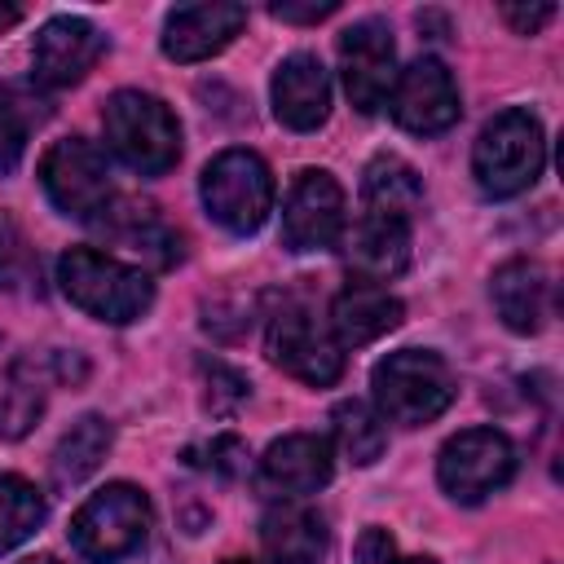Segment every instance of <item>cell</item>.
<instances>
[{
    "instance_id": "obj_13",
    "label": "cell",
    "mask_w": 564,
    "mask_h": 564,
    "mask_svg": "<svg viewBox=\"0 0 564 564\" xmlns=\"http://www.w3.org/2000/svg\"><path fill=\"white\" fill-rule=\"evenodd\" d=\"M101 48H106V35L88 18H53L35 35V53H31L35 79L48 88H70L97 66Z\"/></svg>"
},
{
    "instance_id": "obj_36",
    "label": "cell",
    "mask_w": 564,
    "mask_h": 564,
    "mask_svg": "<svg viewBox=\"0 0 564 564\" xmlns=\"http://www.w3.org/2000/svg\"><path fill=\"white\" fill-rule=\"evenodd\" d=\"M220 564H251V560H220Z\"/></svg>"
},
{
    "instance_id": "obj_18",
    "label": "cell",
    "mask_w": 564,
    "mask_h": 564,
    "mask_svg": "<svg viewBox=\"0 0 564 564\" xmlns=\"http://www.w3.org/2000/svg\"><path fill=\"white\" fill-rule=\"evenodd\" d=\"M344 260L361 282H388L410 264V220L392 216H361L344 242Z\"/></svg>"
},
{
    "instance_id": "obj_19",
    "label": "cell",
    "mask_w": 564,
    "mask_h": 564,
    "mask_svg": "<svg viewBox=\"0 0 564 564\" xmlns=\"http://www.w3.org/2000/svg\"><path fill=\"white\" fill-rule=\"evenodd\" d=\"M489 295H494V308L502 317L507 330L516 335H538L546 326V313H551V282H546V269L538 260H507L494 282H489Z\"/></svg>"
},
{
    "instance_id": "obj_34",
    "label": "cell",
    "mask_w": 564,
    "mask_h": 564,
    "mask_svg": "<svg viewBox=\"0 0 564 564\" xmlns=\"http://www.w3.org/2000/svg\"><path fill=\"white\" fill-rule=\"evenodd\" d=\"M18 18H22V9H18V4H9V0H0V31H4V26H13Z\"/></svg>"
},
{
    "instance_id": "obj_28",
    "label": "cell",
    "mask_w": 564,
    "mask_h": 564,
    "mask_svg": "<svg viewBox=\"0 0 564 564\" xmlns=\"http://www.w3.org/2000/svg\"><path fill=\"white\" fill-rule=\"evenodd\" d=\"M203 379H207V410L212 414H234L242 401H247V375H238L234 366L225 361H198Z\"/></svg>"
},
{
    "instance_id": "obj_31",
    "label": "cell",
    "mask_w": 564,
    "mask_h": 564,
    "mask_svg": "<svg viewBox=\"0 0 564 564\" xmlns=\"http://www.w3.org/2000/svg\"><path fill=\"white\" fill-rule=\"evenodd\" d=\"M339 4L335 0H308V4H291V0H278V4H269V13L273 18H282V22H322V18H330Z\"/></svg>"
},
{
    "instance_id": "obj_1",
    "label": "cell",
    "mask_w": 564,
    "mask_h": 564,
    "mask_svg": "<svg viewBox=\"0 0 564 564\" xmlns=\"http://www.w3.org/2000/svg\"><path fill=\"white\" fill-rule=\"evenodd\" d=\"M57 282H62L70 304H79L84 313H93L101 322H115V326L137 322L154 304V282L141 269H132V264H123L106 251H93V247L62 251Z\"/></svg>"
},
{
    "instance_id": "obj_27",
    "label": "cell",
    "mask_w": 564,
    "mask_h": 564,
    "mask_svg": "<svg viewBox=\"0 0 564 564\" xmlns=\"http://www.w3.org/2000/svg\"><path fill=\"white\" fill-rule=\"evenodd\" d=\"M44 101H35L26 88L18 84H0V176L18 167L22 150H26V132L44 119Z\"/></svg>"
},
{
    "instance_id": "obj_8",
    "label": "cell",
    "mask_w": 564,
    "mask_h": 564,
    "mask_svg": "<svg viewBox=\"0 0 564 564\" xmlns=\"http://www.w3.org/2000/svg\"><path fill=\"white\" fill-rule=\"evenodd\" d=\"M40 185L48 203L75 220H97L115 198L106 154L84 137H62L48 145L40 159Z\"/></svg>"
},
{
    "instance_id": "obj_24",
    "label": "cell",
    "mask_w": 564,
    "mask_h": 564,
    "mask_svg": "<svg viewBox=\"0 0 564 564\" xmlns=\"http://www.w3.org/2000/svg\"><path fill=\"white\" fill-rule=\"evenodd\" d=\"M110 423L101 414H84L53 449V480L57 485H79L84 476H93L110 449Z\"/></svg>"
},
{
    "instance_id": "obj_16",
    "label": "cell",
    "mask_w": 564,
    "mask_h": 564,
    "mask_svg": "<svg viewBox=\"0 0 564 564\" xmlns=\"http://www.w3.org/2000/svg\"><path fill=\"white\" fill-rule=\"evenodd\" d=\"M273 115L295 132H313V128L326 123V115H330V79H326L322 62L313 53H291L273 70Z\"/></svg>"
},
{
    "instance_id": "obj_20",
    "label": "cell",
    "mask_w": 564,
    "mask_h": 564,
    "mask_svg": "<svg viewBox=\"0 0 564 564\" xmlns=\"http://www.w3.org/2000/svg\"><path fill=\"white\" fill-rule=\"evenodd\" d=\"M405 317L401 300L388 295V286L375 282H348L335 300H330V330L339 344H375L379 335L397 330Z\"/></svg>"
},
{
    "instance_id": "obj_9",
    "label": "cell",
    "mask_w": 564,
    "mask_h": 564,
    "mask_svg": "<svg viewBox=\"0 0 564 564\" xmlns=\"http://www.w3.org/2000/svg\"><path fill=\"white\" fill-rule=\"evenodd\" d=\"M339 79L352 110L375 115L397 84V44L379 18H361L339 35Z\"/></svg>"
},
{
    "instance_id": "obj_23",
    "label": "cell",
    "mask_w": 564,
    "mask_h": 564,
    "mask_svg": "<svg viewBox=\"0 0 564 564\" xmlns=\"http://www.w3.org/2000/svg\"><path fill=\"white\" fill-rule=\"evenodd\" d=\"M44 397H48V370L35 357H18L0 388V436L4 441L26 436L44 414Z\"/></svg>"
},
{
    "instance_id": "obj_10",
    "label": "cell",
    "mask_w": 564,
    "mask_h": 564,
    "mask_svg": "<svg viewBox=\"0 0 564 564\" xmlns=\"http://www.w3.org/2000/svg\"><path fill=\"white\" fill-rule=\"evenodd\" d=\"M392 119L414 137H436L458 123V84L441 57H419L405 70H397L392 84Z\"/></svg>"
},
{
    "instance_id": "obj_5",
    "label": "cell",
    "mask_w": 564,
    "mask_h": 564,
    "mask_svg": "<svg viewBox=\"0 0 564 564\" xmlns=\"http://www.w3.org/2000/svg\"><path fill=\"white\" fill-rule=\"evenodd\" d=\"M150 533V498L137 485H106L93 494L75 520H70V542L88 564H115L141 551Z\"/></svg>"
},
{
    "instance_id": "obj_25",
    "label": "cell",
    "mask_w": 564,
    "mask_h": 564,
    "mask_svg": "<svg viewBox=\"0 0 564 564\" xmlns=\"http://www.w3.org/2000/svg\"><path fill=\"white\" fill-rule=\"evenodd\" d=\"M40 524H44V494L22 476L0 471V555L26 542Z\"/></svg>"
},
{
    "instance_id": "obj_22",
    "label": "cell",
    "mask_w": 564,
    "mask_h": 564,
    "mask_svg": "<svg viewBox=\"0 0 564 564\" xmlns=\"http://www.w3.org/2000/svg\"><path fill=\"white\" fill-rule=\"evenodd\" d=\"M361 203L370 216H392V220H410L423 207V185L414 176V167L397 154H379L366 167L361 181Z\"/></svg>"
},
{
    "instance_id": "obj_32",
    "label": "cell",
    "mask_w": 564,
    "mask_h": 564,
    "mask_svg": "<svg viewBox=\"0 0 564 564\" xmlns=\"http://www.w3.org/2000/svg\"><path fill=\"white\" fill-rule=\"evenodd\" d=\"M502 18H507L520 35H533L542 22L555 18V4H502Z\"/></svg>"
},
{
    "instance_id": "obj_14",
    "label": "cell",
    "mask_w": 564,
    "mask_h": 564,
    "mask_svg": "<svg viewBox=\"0 0 564 564\" xmlns=\"http://www.w3.org/2000/svg\"><path fill=\"white\" fill-rule=\"evenodd\" d=\"M247 26V4L212 0V4H181L163 22V53L172 62H203L220 53Z\"/></svg>"
},
{
    "instance_id": "obj_3",
    "label": "cell",
    "mask_w": 564,
    "mask_h": 564,
    "mask_svg": "<svg viewBox=\"0 0 564 564\" xmlns=\"http://www.w3.org/2000/svg\"><path fill=\"white\" fill-rule=\"evenodd\" d=\"M101 128H106V145L119 163H128L141 176H159L181 159V123L176 115L141 93V88H123L106 101L101 110Z\"/></svg>"
},
{
    "instance_id": "obj_11",
    "label": "cell",
    "mask_w": 564,
    "mask_h": 564,
    "mask_svg": "<svg viewBox=\"0 0 564 564\" xmlns=\"http://www.w3.org/2000/svg\"><path fill=\"white\" fill-rule=\"evenodd\" d=\"M344 234V189L330 172L304 167L282 203V242L291 251H322L335 247Z\"/></svg>"
},
{
    "instance_id": "obj_15",
    "label": "cell",
    "mask_w": 564,
    "mask_h": 564,
    "mask_svg": "<svg viewBox=\"0 0 564 564\" xmlns=\"http://www.w3.org/2000/svg\"><path fill=\"white\" fill-rule=\"evenodd\" d=\"M335 471V458H330V441L326 436H313V432H295V436H282L264 449L260 458V480L264 489L282 494V498H304V494H317Z\"/></svg>"
},
{
    "instance_id": "obj_17",
    "label": "cell",
    "mask_w": 564,
    "mask_h": 564,
    "mask_svg": "<svg viewBox=\"0 0 564 564\" xmlns=\"http://www.w3.org/2000/svg\"><path fill=\"white\" fill-rule=\"evenodd\" d=\"M97 225L106 229V238H115L119 247H128L132 256L167 269L181 260V234L163 225L154 203H137V198H110V207L97 216Z\"/></svg>"
},
{
    "instance_id": "obj_30",
    "label": "cell",
    "mask_w": 564,
    "mask_h": 564,
    "mask_svg": "<svg viewBox=\"0 0 564 564\" xmlns=\"http://www.w3.org/2000/svg\"><path fill=\"white\" fill-rule=\"evenodd\" d=\"M352 564H436V560H427V555H401L397 542L388 538V529L370 524V529H361V538L352 546Z\"/></svg>"
},
{
    "instance_id": "obj_12",
    "label": "cell",
    "mask_w": 564,
    "mask_h": 564,
    "mask_svg": "<svg viewBox=\"0 0 564 564\" xmlns=\"http://www.w3.org/2000/svg\"><path fill=\"white\" fill-rule=\"evenodd\" d=\"M269 357H273V366H282L286 375H295L313 388H326L344 375L339 339L326 326H317V317H308L300 308H286L269 322Z\"/></svg>"
},
{
    "instance_id": "obj_6",
    "label": "cell",
    "mask_w": 564,
    "mask_h": 564,
    "mask_svg": "<svg viewBox=\"0 0 564 564\" xmlns=\"http://www.w3.org/2000/svg\"><path fill=\"white\" fill-rule=\"evenodd\" d=\"M203 207L229 234H256L273 212V176L260 154L225 150L203 167Z\"/></svg>"
},
{
    "instance_id": "obj_7",
    "label": "cell",
    "mask_w": 564,
    "mask_h": 564,
    "mask_svg": "<svg viewBox=\"0 0 564 564\" xmlns=\"http://www.w3.org/2000/svg\"><path fill=\"white\" fill-rule=\"evenodd\" d=\"M516 476V445L498 427H467L441 445L436 480L454 502H485Z\"/></svg>"
},
{
    "instance_id": "obj_33",
    "label": "cell",
    "mask_w": 564,
    "mask_h": 564,
    "mask_svg": "<svg viewBox=\"0 0 564 564\" xmlns=\"http://www.w3.org/2000/svg\"><path fill=\"white\" fill-rule=\"evenodd\" d=\"M18 251V229L0 216V273H4V264H9V256Z\"/></svg>"
},
{
    "instance_id": "obj_26",
    "label": "cell",
    "mask_w": 564,
    "mask_h": 564,
    "mask_svg": "<svg viewBox=\"0 0 564 564\" xmlns=\"http://www.w3.org/2000/svg\"><path fill=\"white\" fill-rule=\"evenodd\" d=\"M330 423H335V441H339L344 458H352L357 467H370L375 458H383L388 432H383V419L366 401H339Z\"/></svg>"
},
{
    "instance_id": "obj_29",
    "label": "cell",
    "mask_w": 564,
    "mask_h": 564,
    "mask_svg": "<svg viewBox=\"0 0 564 564\" xmlns=\"http://www.w3.org/2000/svg\"><path fill=\"white\" fill-rule=\"evenodd\" d=\"M189 454H203V458H189V463H198V467H207V471H216V476H225V480H234V476H242L247 471V445L238 441V436H212L203 449H189Z\"/></svg>"
},
{
    "instance_id": "obj_35",
    "label": "cell",
    "mask_w": 564,
    "mask_h": 564,
    "mask_svg": "<svg viewBox=\"0 0 564 564\" xmlns=\"http://www.w3.org/2000/svg\"><path fill=\"white\" fill-rule=\"evenodd\" d=\"M22 564H62V560H53V555H31V560H22Z\"/></svg>"
},
{
    "instance_id": "obj_2",
    "label": "cell",
    "mask_w": 564,
    "mask_h": 564,
    "mask_svg": "<svg viewBox=\"0 0 564 564\" xmlns=\"http://www.w3.org/2000/svg\"><path fill=\"white\" fill-rule=\"evenodd\" d=\"M370 388H375V401H379V419H392L401 427L432 423L458 397V383H454L449 361L441 352H427V348L388 352L375 366Z\"/></svg>"
},
{
    "instance_id": "obj_4",
    "label": "cell",
    "mask_w": 564,
    "mask_h": 564,
    "mask_svg": "<svg viewBox=\"0 0 564 564\" xmlns=\"http://www.w3.org/2000/svg\"><path fill=\"white\" fill-rule=\"evenodd\" d=\"M542 163H546V137H542V123L529 110H502V115H494L480 128L476 150H471L476 185L489 198H516V194H524L542 176Z\"/></svg>"
},
{
    "instance_id": "obj_21",
    "label": "cell",
    "mask_w": 564,
    "mask_h": 564,
    "mask_svg": "<svg viewBox=\"0 0 564 564\" xmlns=\"http://www.w3.org/2000/svg\"><path fill=\"white\" fill-rule=\"evenodd\" d=\"M260 542L269 564H322L326 524L308 507H273L260 524Z\"/></svg>"
}]
</instances>
